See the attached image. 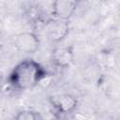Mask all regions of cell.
Wrapping results in <instances>:
<instances>
[{"label":"cell","mask_w":120,"mask_h":120,"mask_svg":"<svg viewBox=\"0 0 120 120\" xmlns=\"http://www.w3.org/2000/svg\"><path fill=\"white\" fill-rule=\"evenodd\" d=\"M77 4L72 0H56L52 4V13L55 19L68 22L77 8Z\"/></svg>","instance_id":"obj_5"},{"label":"cell","mask_w":120,"mask_h":120,"mask_svg":"<svg viewBox=\"0 0 120 120\" xmlns=\"http://www.w3.org/2000/svg\"><path fill=\"white\" fill-rule=\"evenodd\" d=\"M68 22L52 19L45 23V32L48 38L52 42H58L67 37L68 34Z\"/></svg>","instance_id":"obj_4"},{"label":"cell","mask_w":120,"mask_h":120,"mask_svg":"<svg viewBox=\"0 0 120 120\" xmlns=\"http://www.w3.org/2000/svg\"><path fill=\"white\" fill-rule=\"evenodd\" d=\"M51 104L60 114L71 113L78 106V100L71 94H60L51 97Z\"/></svg>","instance_id":"obj_3"},{"label":"cell","mask_w":120,"mask_h":120,"mask_svg":"<svg viewBox=\"0 0 120 120\" xmlns=\"http://www.w3.org/2000/svg\"><path fill=\"white\" fill-rule=\"evenodd\" d=\"M39 38L34 33L30 31H24L17 34L14 37L13 45L15 49L23 53H35L39 48Z\"/></svg>","instance_id":"obj_2"},{"label":"cell","mask_w":120,"mask_h":120,"mask_svg":"<svg viewBox=\"0 0 120 120\" xmlns=\"http://www.w3.org/2000/svg\"><path fill=\"white\" fill-rule=\"evenodd\" d=\"M14 120H42L40 114L32 110L19 111L14 116Z\"/></svg>","instance_id":"obj_7"},{"label":"cell","mask_w":120,"mask_h":120,"mask_svg":"<svg viewBox=\"0 0 120 120\" xmlns=\"http://www.w3.org/2000/svg\"><path fill=\"white\" fill-rule=\"evenodd\" d=\"M47 76V70L37 61L25 59L18 63L8 76L10 85L18 90H29Z\"/></svg>","instance_id":"obj_1"},{"label":"cell","mask_w":120,"mask_h":120,"mask_svg":"<svg viewBox=\"0 0 120 120\" xmlns=\"http://www.w3.org/2000/svg\"><path fill=\"white\" fill-rule=\"evenodd\" d=\"M74 59V51L70 46L56 47L52 52V61L54 66L66 68L69 67Z\"/></svg>","instance_id":"obj_6"}]
</instances>
